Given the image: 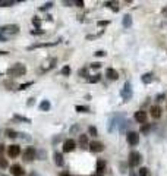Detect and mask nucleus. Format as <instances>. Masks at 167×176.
<instances>
[{
  "mask_svg": "<svg viewBox=\"0 0 167 176\" xmlns=\"http://www.w3.org/2000/svg\"><path fill=\"white\" fill-rule=\"evenodd\" d=\"M5 54H7V52H2V50H0V56H5Z\"/></svg>",
  "mask_w": 167,
  "mask_h": 176,
  "instance_id": "obj_50",
  "label": "nucleus"
},
{
  "mask_svg": "<svg viewBox=\"0 0 167 176\" xmlns=\"http://www.w3.org/2000/svg\"><path fill=\"white\" fill-rule=\"evenodd\" d=\"M88 134L91 135V136H97V135H98V134H97V128H95V126H89V128H88Z\"/></svg>",
  "mask_w": 167,
  "mask_h": 176,
  "instance_id": "obj_30",
  "label": "nucleus"
},
{
  "mask_svg": "<svg viewBox=\"0 0 167 176\" xmlns=\"http://www.w3.org/2000/svg\"><path fill=\"white\" fill-rule=\"evenodd\" d=\"M34 35H38V34H43V31H40V30H38V31H31Z\"/></svg>",
  "mask_w": 167,
  "mask_h": 176,
  "instance_id": "obj_48",
  "label": "nucleus"
},
{
  "mask_svg": "<svg viewBox=\"0 0 167 176\" xmlns=\"http://www.w3.org/2000/svg\"><path fill=\"white\" fill-rule=\"evenodd\" d=\"M18 32H19V25H16V24H7V25L0 27V35H3L7 40L15 37Z\"/></svg>",
  "mask_w": 167,
  "mask_h": 176,
  "instance_id": "obj_1",
  "label": "nucleus"
},
{
  "mask_svg": "<svg viewBox=\"0 0 167 176\" xmlns=\"http://www.w3.org/2000/svg\"><path fill=\"white\" fill-rule=\"evenodd\" d=\"M109 24H110L109 21H98V22H97L98 27H106V25H109Z\"/></svg>",
  "mask_w": 167,
  "mask_h": 176,
  "instance_id": "obj_35",
  "label": "nucleus"
},
{
  "mask_svg": "<svg viewBox=\"0 0 167 176\" xmlns=\"http://www.w3.org/2000/svg\"><path fill=\"white\" fill-rule=\"evenodd\" d=\"M91 176H101L100 173H95V175H91Z\"/></svg>",
  "mask_w": 167,
  "mask_h": 176,
  "instance_id": "obj_52",
  "label": "nucleus"
},
{
  "mask_svg": "<svg viewBox=\"0 0 167 176\" xmlns=\"http://www.w3.org/2000/svg\"><path fill=\"white\" fill-rule=\"evenodd\" d=\"M120 116L119 115H114L110 120H109V132H113L114 129H116V125H117V119H119Z\"/></svg>",
  "mask_w": 167,
  "mask_h": 176,
  "instance_id": "obj_14",
  "label": "nucleus"
},
{
  "mask_svg": "<svg viewBox=\"0 0 167 176\" xmlns=\"http://www.w3.org/2000/svg\"><path fill=\"white\" fill-rule=\"evenodd\" d=\"M106 6H107V7H110V9H113L114 12H117V10H119V7H117V2H106Z\"/></svg>",
  "mask_w": 167,
  "mask_h": 176,
  "instance_id": "obj_23",
  "label": "nucleus"
},
{
  "mask_svg": "<svg viewBox=\"0 0 167 176\" xmlns=\"http://www.w3.org/2000/svg\"><path fill=\"white\" fill-rule=\"evenodd\" d=\"M27 104H28V106H32V104H34V98H30L28 101H27Z\"/></svg>",
  "mask_w": 167,
  "mask_h": 176,
  "instance_id": "obj_47",
  "label": "nucleus"
},
{
  "mask_svg": "<svg viewBox=\"0 0 167 176\" xmlns=\"http://www.w3.org/2000/svg\"><path fill=\"white\" fill-rule=\"evenodd\" d=\"M30 85H32V82H31V81H30V82H25V84H22V85H19L18 90H21V91H22V90H27V88H28Z\"/></svg>",
  "mask_w": 167,
  "mask_h": 176,
  "instance_id": "obj_32",
  "label": "nucleus"
},
{
  "mask_svg": "<svg viewBox=\"0 0 167 176\" xmlns=\"http://www.w3.org/2000/svg\"><path fill=\"white\" fill-rule=\"evenodd\" d=\"M18 136H19V138H22L23 141H31V136H30V135H27V134H18Z\"/></svg>",
  "mask_w": 167,
  "mask_h": 176,
  "instance_id": "obj_33",
  "label": "nucleus"
},
{
  "mask_svg": "<svg viewBox=\"0 0 167 176\" xmlns=\"http://www.w3.org/2000/svg\"><path fill=\"white\" fill-rule=\"evenodd\" d=\"M122 98H123V101H129V100L132 98V85L129 81H126L123 88H122Z\"/></svg>",
  "mask_w": 167,
  "mask_h": 176,
  "instance_id": "obj_3",
  "label": "nucleus"
},
{
  "mask_svg": "<svg viewBox=\"0 0 167 176\" xmlns=\"http://www.w3.org/2000/svg\"><path fill=\"white\" fill-rule=\"evenodd\" d=\"M0 41H2V43H5V41H7V38H5L3 35H0Z\"/></svg>",
  "mask_w": 167,
  "mask_h": 176,
  "instance_id": "obj_49",
  "label": "nucleus"
},
{
  "mask_svg": "<svg viewBox=\"0 0 167 176\" xmlns=\"http://www.w3.org/2000/svg\"><path fill=\"white\" fill-rule=\"evenodd\" d=\"M79 131V126H78V125H75V126H72V129H70V132L73 134V132H78Z\"/></svg>",
  "mask_w": 167,
  "mask_h": 176,
  "instance_id": "obj_41",
  "label": "nucleus"
},
{
  "mask_svg": "<svg viewBox=\"0 0 167 176\" xmlns=\"http://www.w3.org/2000/svg\"><path fill=\"white\" fill-rule=\"evenodd\" d=\"M151 173H150V169H147V167H141L139 169V176H150Z\"/></svg>",
  "mask_w": 167,
  "mask_h": 176,
  "instance_id": "obj_26",
  "label": "nucleus"
},
{
  "mask_svg": "<svg viewBox=\"0 0 167 176\" xmlns=\"http://www.w3.org/2000/svg\"><path fill=\"white\" fill-rule=\"evenodd\" d=\"M3 85H5V87H12V88H16V85H15L13 82H10V81H7V82H3Z\"/></svg>",
  "mask_w": 167,
  "mask_h": 176,
  "instance_id": "obj_37",
  "label": "nucleus"
},
{
  "mask_svg": "<svg viewBox=\"0 0 167 176\" xmlns=\"http://www.w3.org/2000/svg\"><path fill=\"white\" fill-rule=\"evenodd\" d=\"M54 161H56L57 166H63V156H62V153H56L54 154Z\"/></svg>",
  "mask_w": 167,
  "mask_h": 176,
  "instance_id": "obj_21",
  "label": "nucleus"
},
{
  "mask_svg": "<svg viewBox=\"0 0 167 176\" xmlns=\"http://www.w3.org/2000/svg\"><path fill=\"white\" fill-rule=\"evenodd\" d=\"M141 161H142V156H141L138 151H131L129 154V166L131 167H136L141 165Z\"/></svg>",
  "mask_w": 167,
  "mask_h": 176,
  "instance_id": "obj_4",
  "label": "nucleus"
},
{
  "mask_svg": "<svg viewBox=\"0 0 167 176\" xmlns=\"http://www.w3.org/2000/svg\"><path fill=\"white\" fill-rule=\"evenodd\" d=\"M133 118L138 123H145L147 122V112L145 110H138V112H135Z\"/></svg>",
  "mask_w": 167,
  "mask_h": 176,
  "instance_id": "obj_10",
  "label": "nucleus"
},
{
  "mask_svg": "<svg viewBox=\"0 0 167 176\" xmlns=\"http://www.w3.org/2000/svg\"><path fill=\"white\" fill-rule=\"evenodd\" d=\"M122 25H123L125 28H129V27H131V25H132V18H131V15H125V16H123Z\"/></svg>",
  "mask_w": 167,
  "mask_h": 176,
  "instance_id": "obj_18",
  "label": "nucleus"
},
{
  "mask_svg": "<svg viewBox=\"0 0 167 176\" xmlns=\"http://www.w3.org/2000/svg\"><path fill=\"white\" fill-rule=\"evenodd\" d=\"M6 73L9 75V77H13V78H16V77H23V75L27 73V68H25V65H22V63H15L12 68L7 69Z\"/></svg>",
  "mask_w": 167,
  "mask_h": 176,
  "instance_id": "obj_2",
  "label": "nucleus"
},
{
  "mask_svg": "<svg viewBox=\"0 0 167 176\" xmlns=\"http://www.w3.org/2000/svg\"><path fill=\"white\" fill-rule=\"evenodd\" d=\"M91 68H93V69H100V68H101V63H98V62H95V63H91Z\"/></svg>",
  "mask_w": 167,
  "mask_h": 176,
  "instance_id": "obj_39",
  "label": "nucleus"
},
{
  "mask_svg": "<svg viewBox=\"0 0 167 176\" xmlns=\"http://www.w3.org/2000/svg\"><path fill=\"white\" fill-rule=\"evenodd\" d=\"M18 134H19V132H16V131H12V129H6V135H7L9 138H18Z\"/></svg>",
  "mask_w": 167,
  "mask_h": 176,
  "instance_id": "obj_25",
  "label": "nucleus"
},
{
  "mask_svg": "<svg viewBox=\"0 0 167 176\" xmlns=\"http://www.w3.org/2000/svg\"><path fill=\"white\" fill-rule=\"evenodd\" d=\"M75 110H76V112H81V113H87V112H89V109H88L87 106H76V107H75Z\"/></svg>",
  "mask_w": 167,
  "mask_h": 176,
  "instance_id": "obj_28",
  "label": "nucleus"
},
{
  "mask_svg": "<svg viewBox=\"0 0 167 176\" xmlns=\"http://www.w3.org/2000/svg\"><path fill=\"white\" fill-rule=\"evenodd\" d=\"M163 98H164V94H158V95H157V101H161Z\"/></svg>",
  "mask_w": 167,
  "mask_h": 176,
  "instance_id": "obj_45",
  "label": "nucleus"
},
{
  "mask_svg": "<svg viewBox=\"0 0 167 176\" xmlns=\"http://www.w3.org/2000/svg\"><path fill=\"white\" fill-rule=\"evenodd\" d=\"M13 120L23 122V123H31V119H28V118H23V116H21V115H15V116H13Z\"/></svg>",
  "mask_w": 167,
  "mask_h": 176,
  "instance_id": "obj_22",
  "label": "nucleus"
},
{
  "mask_svg": "<svg viewBox=\"0 0 167 176\" xmlns=\"http://www.w3.org/2000/svg\"><path fill=\"white\" fill-rule=\"evenodd\" d=\"M32 22H34V25H37V27L40 25V19H37V18H34V19H32Z\"/></svg>",
  "mask_w": 167,
  "mask_h": 176,
  "instance_id": "obj_44",
  "label": "nucleus"
},
{
  "mask_svg": "<svg viewBox=\"0 0 167 176\" xmlns=\"http://www.w3.org/2000/svg\"><path fill=\"white\" fill-rule=\"evenodd\" d=\"M63 5H66V6H72V5H75V2H69V0H66V2H63Z\"/></svg>",
  "mask_w": 167,
  "mask_h": 176,
  "instance_id": "obj_43",
  "label": "nucleus"
},
{
  "mask_svg": "<svg viewBox=\"0 0 167 176\" xmlns=\"http://www.w3.org/2000/svg\"><path fill=\"white\" fill-rule=\"evenodd\" d=\"M35 154H37V151H35L34 147H27V150L23 151V160L25 161H32L35 159Z\"/></svg>",
  "mask_w": 167,
  "mask_h": 176,
  "instance_id": "obj_7",
  "label": "nucleus"
},
{
  "mask_svg": "<svg viewBox=\"0 0 167 176\" xmlns=\"http://www.w3.org/2000/svg\"><path fill=\"white\" fill-rule=\"evenodd\" d=\"M59 44V41H54V43H37L31 47H28V50H34V48H38V47H51V46H56Z\"/></svg>",
  "mask_w": 167,
  "mask_h": 176,
  "instance_id": "obj_15",
  "label": "nucleus"
},
{
  "mask_svg": "<svg viewBox=\"0 0 167 176\" xmlns=\"http://www.w3.org/2000/svg\"><path fill=\"white\" fill-rule=\"evenodd\" d=\"M75 6H78V7H84V2H82V0H76V2H75Z\"/></svg>",
  "mask_w": 167,
  "mask_h": 176,
  "instance_id": "obj_40",
  "label": "nucleus"
},
{
  "mask_svg": "<svg viewBox=\"0 0 167 176\" xmlns=\"http://www.w3.org/2000/svg\"><path fill=\"white\" fill-rule=\"evenodd\" d=\"M75 147H76L75 140L69 138V140H66L65 142H63V151H65V153H70V151H73V150H75Z\"/></svg>",
  "mask_w": 167,
  "mask_h": 176,
  "instance_id": "obj_8",
  "label": "nucleus"
},
{
  "mask_svg": "<svg viewBox=\"0 0 167 176\" xmlns=\"http://www.w3.org/2000/svg\"><path fill=\"white\" fill-rule=\"evenodd\" d=\"M106 77H107L110 81H117V79H119V73H117V71H116V69L109 68V69L106 71Z\"/></svg>",
  "mask_w": 167,
  "mask_h": 176,
  "instance_id": "obj_12",
  "label": "nucleus"
},
{
  "mask_svg": "<svg viewBox=\"0 0 167 176\" xmlns=\"http://www.w3.org/2000/svg\"><path fill=\"white\" fill-rule=\"evenodd\" d=\"M78 142H79L81 148H88V135H85V134L79 135V140H78Z\"/></svg>",
  "mask_w": 167,
  "mask_h": 176,
  "instance_id": "obj_16",
  "label": "nucleus"
},
{
  "mask_svg": "<svg viewBox=\"0 0 167 176\" xmlns=\"http://www.w3.org/2000/svg\"><path fill=\"white\" fill-rule=\"evenodd\" d=\"M103 32H104V31H100V32H97V34H91V35H87V40H95V38H98L100 35H103Z\"/></svg>",
  "mask_w": 167,
  "mask_h": 176,
  "instance_id": "obj_27",
  "label": "nucleus"
},
{
  "mask_svg": "<svg viewBox=\"0 0 167 176\" xmlns=\"http://www.w3.org/2000/svg\"><path fill=\"white\" fill-rule=\"evenodd\" d=\"M104 169H106V161L104 160H98L97 161V173H103L104 172Z\"/></svg>",
  "mask_w": 167,
  "mask_h": 176,
  "instance_id": "obj_19",
  "label": "nucleus"
},
{
  "mask_svg": "<svg viewBox=\"0 0 167 176\" xmlns=\"http://www.w3.org/2000/svg\"><path fill=\"white\" fill-rule=\"evenodd\" d=\"M152 73H144L142 77H141V81H142L144 84H150V82H152Z\"/></svg>",
  "mask_w": 167,
  "mask_h": 176,
  "instance_id": "obj_20",
  "label": "nucleus"
},
{
  "mask_svg": "<svg viewBox=\"0 0 167 176\" xmlns=\"http://www.w3.org/2000/svg\"><path fill=\"white\" fill-rule=\"evenodd\" d=\"M19 154H21V147H19L18 144H12V145L7 147V156H9L10 159H15V157H18Z\"/></svg>",
  "mask_w": 167,
  "mask_h": 176,
  "instance_id": "obj_6",
  "label": "nucleus"
},
{
  "mask_svg": "<svg viewBox=\"0 0 167 176\" xmlns=\"http://www.w3.org/2000/svg\"><path fill=\"white\" fill-rule=\"evenodd\" d=\"M62 73L65 75V77H69V73H70V68H69V66H65V68L62 69Z\"/></svg>",
  "mask_w": 167,
  "mask_h": 176,
  "instance_id": "obj_34",
  "label": "nucleus"
},
{
  "mask_svg": "<svg viewBox=\"0 0 167 176\" xmlns=\"http://www.w3.org/2000/svg\"><path fill=\"white\" fill-rule=\"evenodd\" d=\"M126 141H127V144L132 145V147L138 145V144H139V134H138V132H133V131L127 132V134H126Z\"/></svg>",
  "mask_w": 167,
  "mask_h": 176,
  "instance_id": "obj_5",
  "label": "nucleus"
},
{
  "mask_svg": "<svg viewBox=\"0 0 167 176\" xmlns=\"http://www.w3.org/2000/svg\"><path fill=\"white\" fill-rule=\"evenodd\" d=\"M40 157H43L41 160H46V151H40Z\"/></svg>",
  "mask_w": 167,
  "mask_h": 176,
  "instance_id": "obj_46",
  "label": "nucleus"
},
{
  "mask_svg": "<svg viewBox=\"0 0 167 176\" xmlns=\"http://www.w3.org/2000/svg\"><path fill=\"white\" fill-rule=\"evenodd\" d=\"M5 153V145L3 144H0V157H2V154Z\"/></svg>",
  "mask_w": 167,
  "mask_h": 176,
  "instance_id": "obj_42",
  "label": "nucleus"
},
{
  "mask_svg": "<svg viewBox=\"0 0 167 176\" xmlns=\"http://www.w3.org/2000/svg\"><path fill=\"white\" fill-rule=\"evenodd\" d=\"M89 147V150H91L93 153H100V151H103L104 150V145H103V142H98V141H93V142H89L88 144Z\"/></svg>",
  "mask_w": 167,
  "mask_h": 176,
  "instance_id": "obj_9",
  "label": "nucleus"
},
{
  "mask_svg": "<svg viewBox=\"0 0 167 176\" xmlns=\"http://www.w3.org/2000/svg\"><path fill=\"white\" fill-rule=\"evenodd\" d=\"M60 176H70L69 173H65V172H63V173H60Z\"/></svg>",
  "mask_w": 167,
  "mask_h": 176,
  "instance_id": "obj_51",
  "label": "nucleus"
},
{
  "mask_svg": "<svg viewBox=\"0 0 167 176\" xmlns=\"http://www.w3.org/2000/svg\"><path fill=\"white\" fill-rule=\"evenodd\" d=\"M9 166V163H7V159H5L3 156L0 157V169H6Z\"/></svg>",
  "mask_w": 167,
  "mask_h": 176,
  "instance_id": "obj_24",
  "label": "nucleus"
},
{
  "mask_svg": "<svg viewBox=\"0 0 167 176\" xmlns=\"http://www.w3.org/2000/svg\"><path fill=\"white\" fill-rule=\"evenodd\" d=\"M100 78H101V75H100V73H97V75H94L93 78H89V79H88V82L95 84V82H98V81H100Z\"/></svg>",
  "mask_w": 167,
  "mask_h": 176,
  "instance_id": "obj_29",
  "label": "nucleus"
},
{
  "mask_svg": "<svg viewBox=\"0 0 167 176\" xmlns=\"http://www.w3.org/2000/svg\"><path fill=\"white\" fill-rule=\"evenodd\" d=\"M10 173L13 175V176H23L25 175V170L19 165H12L10 166Z\"/></svg>",
  "mask_w": 167,
  "mask_h": 176,
  "instance_id": "obj_11",
  "label": "nucleus"
},
{
  "mask_svg": "<svg viewBox=\"0 0 167 176\" xmlns=\"http://www.w3.org/2000/svg\"><path fill=\"white\" fill-rule=\"evenodd\" d=\"M50 109H51V104H50L48 100H43L40 103V110L41 112H50Z\"/></svg>",
  "mask_w": 167,
  "mask_h": 176,
  "instance_id": "obj_17",
  "label": "nucleus"
},
{
  "mask_svg": "<svg viewBox=\"0 0 167 176\" xmlns=\"http://www.w3.org/2000/svg\"><path fill=\"white\" fill-rule=\"evenodd\" d=\"M150 113H151V116L154 118V119H160L161 118V107L160 106H151V109H150Z\"/></svg>",
  "mask_w": 167,
  "mask_h": 176,
  "instance_id": "obj_13",
  "label": "nucleus"
},
{
  "mask_svg": "<svg viewBox=\"0 0 167 176\" xmlns=\"http://www.w3.org/2000/svg\"><path fill=\"white\" fill-rule=\"evenodd\" d=\"M53 6H54L53 3H51V2H48V3H46L44 6H41V7H40V10H41V12H44V10H48L50 7H53Z\"/></svg>",
  "mask_w": 167,
  "mask_h": 176,
  "instance_id": "obj_31",
  "label": "nucleus"
},
{
  "mask_svg": "<svg viewBox=\"0 0 167 176\" xmlns=\"http://www.w3.org/2000/svg\"><path fill=\"white\" fill-rule=\"evenodd\" d=\"M97 57H103V56H106V52H103V50H98V52H95L94 53Z\"/></svg>",
  "mask_w": 167,
  "mask_h": 176,
  "instance_id": "obj_36",
  "label": "nucleus"
},
{
  "mask_svg": "<svg viewBox=\"0 0 167 176\" xmlns=\"http://www.w3.org/2000/svg\"><path fill=\"white\" fill-rule=\"evenodd\" d=\"M141 131H142V132H148V131H150V125H148V123H147V125H142Z\"/></svg>",
  "mask_w": 167,
  "mask_h": 176,
  "instance_id": "obj_38",
  "label": "nucleus"
}]
</instances>
